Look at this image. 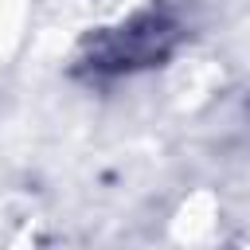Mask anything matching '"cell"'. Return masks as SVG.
I'll use <instances>...</instances> for the list:
<instances>
[{
  "instance_id": "1",
  "label": "cell",
  "mask_w": 250,
  "mask_h": 250,
  "mask_svg": "<svg viewBox=\"0 0 250 250\" xmlns=\"http://www.w3.org/2000/svg\"><path fill=\"white\" fill-rule=\"evenodd\" d=\"M176 20L168 12H145L137 20H129L125 27L109 31L94 55L90 66L105 70V74H121V70H137V66H152L160 59H168V51L176 47Z\"/></svg>"
}]
</instances>
